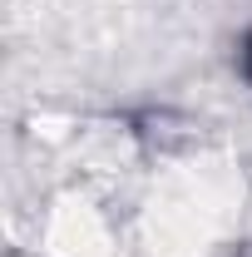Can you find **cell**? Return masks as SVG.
Instances as JSON below:
<instances>
[{
  "instance_id": "cell-1",
  "label": "cell",
  "mask_w": 252,
  "mask_h": 257,
  "mask_svg": "<svg viewBox=\"0 0 252 257\" xmlns=\"http://www.w3.org/2000/svg\"><path fill=\"white\" fill-rule=\"evenodd\" d=\"M242 74L252 79V35H247V45H242Z\"/></svg>"
},
{
  "instance_id": "cell-2",
  "label": "cell",
  "mask_w": 252,
  "mask_h": 257,
  "mask_svg": "<svg viewBox=\"0 0 252 257\" xmlns=\"http://www.w3.org/2000/svg\"><path fill=\"white\" fill-rule=\"evenodd\" d=\"M247 257H252V252H247Z\"/></svg>"
}]
</instances>
